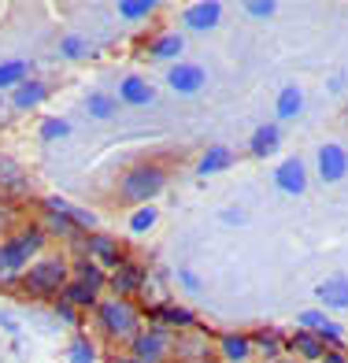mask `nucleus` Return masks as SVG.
Here are the masks:
<instances>
[{"label": "nucleus", "instance_id": "f8f14e48", "mask_svg": "<svg viewBox=\"0 0 348 363\" xmlns=\"http://www.w3.org/2000/svg\"><path fill=\"white\" fill-rule=\"evenodd\" d=\"M26 189H30V182H26L23 167L11 156L0 152V201H4V196H23Z\"/></svg>", "mask_w": 348, "mask_h": 363}, {"label": "nucleus", "instance_id": "1a4fd4ad", "mask_svg": "<svg viewBox=\"0 0 348 363\" xmlns=\"http://www.w3.org/2000/svg\"><path fill=\"white\" fill-rule=\"evenodd\" d=\"M82 249L93 252V259H96V263H104V267H111V271L126 259V256H123V249H119V241L108 238V234H96V230H93V234H86Z\"/></svg>", "mask_w": 348, "mask_h": 363}, {"label": "nucleus", "instance_id": "393cba45", "mask_svg": "<svg viewBox=\"0 0 348 363\" xmlns=\"http://www.w3.org/2000/svg\"><path fill=\"white\" fill-rule=\"evenodd\" d=\"M248 352H252V341H248V337H241V334H226L223 337V356L226 359L241 363V359H248Z\"/></svg>", "mask_w": 348, "mask_h": 363}, {"label": "nucleus", "instance_id": "7ed1b4c3", "mask_svg": "<svg viewBox=\"0 0 348 363\" xmlns=\"http://www.w3.org/2000/svg\"><path fill=\"white\" fill-rule=\"evenodd\" d=\"M96 315H101V326L108 330L111 337H119V341H134V337L141 334V315H137V308L126 304L123 296L96 304Z\"/></svg>", "mask_w": 348, "mask_h": 363}, {"label": "nucleus", "instance_id": "e433bc0d", "mask_svg": "<svg viewBox=\"0 0 348 363\" xmlns=\"http://www.w3.org/2000/svg\"><path fill=\"white\" fill-rule=\"evenodd\" d=\"M223 219H226L230 226H237V223L245 219V211H241V208H226V211H223Z\"/></svg>", "mask_w": 348, "mask_h": 363}, {"label": "nucleus", "instance_id": "79ce46f5", "mask_svg": "<svg viewBox=\"0 0 348 363\" xmlns=\"http://www.w3.org/2000/svg\"><path fill=\"white\" fill-rule=\"evenodd\" d=\"M274 363H289V359H274Z\"/></svg>", "mask_w": 348, "mask_h": 363}, {"label": "nucleus", "instance_id": "9d476101", "mask_svg": "<svg viewBox=\"0 0 348 363\" xmlns=\"http://www.w3.org/2000/svg\"><path fill=\"white\" fill-rule=\"evenodd\" d=\"M274 182H278V189L286 193V196H301L308 189V174H304V163L301 160H281L278 163V171H274Z\"/></svg>", "mask_w": 348, "mask_h": 363}, {"label": "nucleus", "instance_id": "c9c22d12", "mask_svg": "<svg viewBox=\"0 0 348 363\" xmlns=\"http://www.w3.org/2000/svg\"><path fill=\"white\" fill-rule=\"evenodd\" d=\"M178 278H181V286H186V289H193V293L201 289V278H196L193 271H178Z\"/></svg>", "mask_w": 348, "mask_h": 363}, {"label": "nucleus", "instance_id": "4468645a", "mask_svg": "<svg viewBox=\"0 0 348 363\" xmlns=\"http://www.w3.org/2000/svg\"><path fill=\"white\" fill-rule=\"evenodd\" d=\"M219 19H223V4H193V8H186V15H181V23H186L189 30H211V26H219Z\"/></svg>", "mask_w": 348, "mask_h": 363}, {"label": "nucleus", "instance_id": "20e7f679", "mask_svg": "<svg viewBox=\"0 0 348 363\" xmlns=\"http://www.w3.org/2000/svg\"><path fill=\"white\" fill-rule=\"evenodd\" d=\"M41 245H45V230L41 226H26L23 234H15V238H8L4 245H0V267L11 271V274L26 271L30 256H34Z\"/></svg>", "mask_w": 348, "mask_h": 363}, {"label": "nucleus", "instance_id": "39448f33", "mask_svg": "<svg viewBox=\"0 0 348 363\" xmlns=\"http://www.w3.org/2000/svg\"><path fill=\"white\" fill-rule=\"evenodd\" d=\"M167 352H171V334L163 326H152V330H141L134 337V352L130 356L141 359V363H163Z\"/></svg>", "mask_w": 348, "mask_h": 363}, {"label": "nucleus", "instance_id": "f3484780", "mask_svg": "<svg viewBox=\"0 0 348 363\" xmlns=\"http://www.w3.org/2000/svg\"><path fill=\"white\" fill-rule=\"evenodd\" d=\"M319 296L326 301V308H334V311H344V308H348V278H344V274H334V278H326V282L319 286Z\"/></svg>", "mask_w": 348, "mask_h": 363}, {"label": "nucleus", "instance_id": "412c9836", "mask_svg": "<svg viewBox=\"0 0 348 363\" xmlns=\"http://www.w3.org/2000/svg\"><path fill=\"white\" fill-rule=\"evenodd\" d=\"M26 78H30V63H26V60L0 63V89H19Z\"/></svg>", "mask_w": 348, "mask_h": 363}, {"label": "nucleus", "instance_id": "aec40b11", "mask_svg": "<svg viewBox=\"0 0 348 363\" xmlns=\"http://www.w3.org/2000/svg\"><path fill=\"white\" fill-rule=\"evenodd\" d=\"M274 111H278V119H296V115L304 111V93L296 89V86H286V89L278 93Z\"/></svg>", "mask_w": 348, "mask_h": 363}, {"label": "nucleus", "instance_id": "ddd939ff", "mask_svg": "<svg viewBox=\"0 0 348 363\" xmlns=\"http://www.w3.org/2000/svg\"><path fill=\"white\" fill-rule=\"evenodd\" d=\"M119 101H123V104H134V108H148V104L156 101V89L148 86L141 74H126V78L119 82Z\"/></svg>", "mask_w": 348, "mask_h": 363}, {"label": "nucleus", "instance_id": "6ab92c4d", "mask_svg": "<svg viewBox=\"0 0 348 363\" xmlns=\"http://www.w3.org/2000/svg\"><path fill=\"white\" fill-rule=\"evenodd\" d=\"M96 293H101V289H93L89 282H82V278H71V282L63 286V301L74 304V308H96Z\"/></svg>", "mask_w": 348, "mask_h": 363}, {"label": "nucleus", "instance_id": "dca6fc26", "mask_svg": "<svg viewBox=\"0 0 348 363\" xmlns=\"http://www.w3.org/2000/svg\"><path fill=\"white\" fill-rule=\"evenodd\" d=\"M230 163H234V152H230L226 145H211L208 152L201 156V163H196V174L201 178H208V174H219V171H226Z\"/></svg>", "mask_w": 348, "mask_h": 363}, {"label": "nucleus", "instance_id": "a211bd4d", "mask_svg": "<svg viewBox=\"0 0 348 363\" xmlns=\"http://www.w3.org/2000/svg\"><path fill=\"white\" fill-rule=\"evenodd\" d=\"M278 145H281V130L278 126H259L256 134H252V141H248V148H252V156H274L278 152Z\"/></svg>", "mask_w": 348, "mask_h": 363}, {"label": "nucleus", "instance_id": "4be33fe9", "mask_svg": "<svg viewBox=\"0 0 348 363\" xmlns=\"http://www.w3.org/2000/svg\"><path fill=\"white\" fill-rule=\"evenodd\" d=\"M289 345H293V349L301 352L304 359H322V356H326V341H322L319 334H311V330H301V334H296Z\"/></svg>", "mask_w": 348, "mask_h": 363}, {"label": "nucleus", "instance_id": "c85d7f7f", "mask_svg": "<svg viewBox=\"0 0 348 363\" xmlns=\"http://www.w3.org/2000/svg\"><path fill=\"white\" fill-rule=\"evenodd\" d=\"M67 134H71V123L67 119H56V115H52V119L41 123V141H63Z\"/></svg>", "mask_w": 348, "mask_h": 363}, {"label": "nucleus", "instance_id": "423d86ee", "mask_svg": "<svg viewBox=\"0 0 348 363\" xmlns=\"http://www.w3.org/2000/svg\"><path fill=\"white\" fill-rule=\"evenodd\" d=\"M167 86L174 93L193 96V93H201L208 86V71L201 67V63H174V67L167 71Z\"/></svg>", "mask_w": 348, "mask_h": 363}, {"label": "nucleus", "instance_id": "cd10ccee", "mask_svg": "<svg viewBox=\"0 0 348 363\" xmlns=\"http://www.w3.org/2000/svg\"><path fill=\"white\" fill-rule=\"evenodd\" d=\"M86 108H89L93 119H111V115L119 111V104H115L111 96H104V93H93L89 101H86Z\"/></svg>", "mask_w": 348, "mask_h": 363}, {"label": "nucleus", "instance_id": "7c9ffc66", "mask_svg": "<svg viewBox=\"0 0 348 363\" xmlns=\"http://www.w3.org/2000/svg\"><path fill=\"white\" fill-rule=\"evenodd\" d=\"M71 363H96V352L86 337H74L71 341Z\"/></svg>", "mask_w": 348, "mask_h": 363}, {"label": "nucleus", "instance_id": "f704fd0d", "mask_svg": "<svg viewBox=\"0 0 348 363\" xmlns=\"http://www.w3.org/2000/svg\"><path fill=\"white\" fill-rule=\"evenodd\" d=\"M56 315H60L63 323H71V326H74V323H78V308L67 304V301H60V304H56Z\"/></svg>", "mask_w": 348, "mask_h": 363}, {"label": "nucleus", "instance_id": "2eb2a0df", "mask_svg": "<svg viewBox=\"0 0 348 363\" xmlns=\"http://www.w3.org/2000/svg\"><path fill=\"white\" fill-rule=\"evenodd\" d=\"M45 96H48V82H41V78H26L23 86L11 93V104L19 108V111H30V108H38Z\"/></svg>", "mask_w": 348, "mask_h": 363}, {"label": "nucleus", "instance_id": "9b49d317", "mask_svg": "<svg viewBox=\"0 0 348 363\" xmlns=\"http://www.w3.org/2000/svg\"><path fill=\"white\" fill-rule=\"evenodd\" d=\"M344 174H348V152L334 141L322 145L319 148V178L322 182H341Z\"/></svg>", "mask_w": 348, "mask_h": 363}, {"label": "nucleus", "instance_id": "a19ab883", "mask_svg": "<svg viewBox=\"0 0 348 363\" xmlns=\"http://www.w3.org/2000/svg\"><path fill=\"white\" fill-rule=\"evenodd\" d=\"M111 363H141V359H134V356H111Z\"/></svg>", "mask_w": 348, "mask_h": 363}, {"label": "nucleus", "instance_id": "58836bf2", "mask_svg": "<svg viewBox=\"0 0 348 363\" xmlns=\"http://www.w3.org/2000/svg\"><path fill=\"white\" fill-rule=\"evenodd\" d=\"M322 363H348V359H344L341 352H326V356H322Z\"/></svg>", "mask_w": 348, "mask_h": 363}, {"label": "nucleus", "instance_id": "bb28decb", "mask_svg": "<svg viewBox=\"0 0 348 363\" xmlns=\"http://www.w3.org/2000/svg\"><path fill=\"white\" fill-rule=\"evenodd\" d=\"M156 223H159V211H156L152 204H145V208L134 211V219H130V230H134V234H148V230H152Z\"/></svg>", "mask_w": 348, "mask_h": 363}, {"label": "nucleus", "instance_id": "c756f323", "mask_svg": "<svg viewBox=\"0 0 348 363\" xmlns=\"http://www.w3.org/2000/svg\"><path fill=\"white\" fill-rule=\"evenodd\" d=\"M74 271H78V278H82V282H89L93 289H101V286L108 282V278H104V271L96 267L93 259H78V267H74Z\"/></svg>", "mask_w": 348, "mask_h": 363}, {"label": "nucleus", "instance_id": "b1692460", "mask_svg": "<svg viewBox=\"0 0 348 363\" xmlns=\"http://www.w3.org/2000/svg\"><path fill=\"white\" fill-rule=\"evenodd\" d=\"M181 48H186V41H181L178 34H163V38L152 41L148 56H156V60H178V56H181Z\"/></svg>", "mask_w": 348, "mask_h": 363}, {"label": "nucleus", "instance_id": "ea45409f", "mask_svg": "<svg viewBox=\"0 0 348 363\" xmlns=\"http://www.w3.org/2000/svg\"><path fill=\"white\" fill-rule=\"evenodd\" d=\"M8 219H11V208H8V204H4V201H0V226H4V223H8Z\"/></svg>", "mask_w": 348, "mask_h": 363}, {"label": "nucleus", "instance_id": "4c0bfd02", "mask_svg": "<svg viewBox=\"0 0 348 363\" xmlns=\"http://www.w3.org/2000/svg\"><path fill=\"white\" fill-rule=\"evenodd\" d=\"M259 345L267 349V356H274V352H278V337H267V334H263V337H259Z\"/></svg>", "mask_w": 348, "mask_h": 363}, {"label": "nucleus", "instance_id": "2f4dec72", "mask_svg": "<svg viewBox=\"0 0 348 363\" xmlns=\"http://www.w3.org/2000/svg\"><path fill=\"white\" fill-rule=\"evenodd\" d=\"M60 52L67 56V60H82V56H89V45L71 34V38H63V41H60Z\"/></svg>", "mask_w": 348, "mask_h": 363}, {"label": "nucleus", "instance_id": "f03ea898", "mask_svg": "<svg viewBox=\"0 0 348 363\" xmlns=\"http://www.w3.org/2000/svg\"><path fill=\"white\" fill-rule=\"evenodd\" d=\"M163 189H167V171L156 167V163H137L123 174V196L134 204H148Z\"/></svg>", "mask_w": 348, "mask_h": 363}, {"label": "nucleus", "instance_id": "72a5a7b5", "mask_svg": "<svg viewBox=\"0 0 348 363\" xmlns=\"http://www.w3.org/2000/svg\"><path fill=\"white\" fill-rule=\"evenodd\" d=\"M245 11L252 15V19H271L274 4H271V0H252V4H245Z\"/></svg>", "mask_w": 348, "mask_h": 363}, {"label": "nucleus", "instance_id": "6e6552de", "mask_svg": "<svg viewBox=\"0 0 348 363\" xmlns=\"http://www.w3.org/2000/svg\"><path fill=\"white\" fill-rule=\"evenodd\" d=\"M145 267L141 263H134V259H123L119 267H115L111 274H108V286L119 293V296H126V293H137V289H145Z\"/></svg>", "mask_w": 348, "mask_h": 363}, {"label": "nucleus", "instance_id": "5701e85b", "mask_svg": "<svg viewBox=\"0 0 348 363\" xmlns=\"http://www.w3.org/2000/svg\"><path fill=\"white\" fill-rule=\"evenodd\" d=\"M301 323H304L308 330H315L322 341H326V337H330V341H341V326H334V323L322 315V311H301Z\"/></svg>", "mask_w": 348, "mask_h": 363}, {"label": "nucleus", "instance_id": "473e14b6", "mask_svg": "<svg viewBox=\"0 0 348 363\" xmlns=\"http://www.w3.org/2000/svg\"><path fill=\"white\" fill-rule=\"evenodd\" d=\"M163 323H171V326H193V311L186 308H163Z\"/></svg>", "mask_w": 348, "mask_h": 363}, {"label": "nucleus", "instance_id": "f257e3e1", "mask_svg": "<svg viewBox=\"0 0 348 363\" xmlns=\"http://www.w3.org/2000/svg\"><path fill=\"white\" fill-rule=\"evenodd\" d=\"M23 282H26V293H34V296H56V293H63V286L71 282V267H67V259L48 256V259L30 263Z\"/></svg>", "mask_w": 348, "mask_h": 363}, {"label": "nucleus", "instance_id": "0eeeda50", "mask_svg": "<svg viewBox=\"0 0 348 363\" xmlns=\"http://www.w3.org/2000/svg\"><path fill=\"white\" fill-rule=\"evenodd\" d=\"M45 211H48V216H56V219H63V223L74 226V230H86V234H93V230H96V216H93V211L78 208L71 201H60V196L45 201Z\"/></svg>", "mask_w": 348, "mask_h": 363}, {"label": "nucleus", "instance_id": "a878e982", "mask_svg": "<svg viewBox=\"0 0 348 363\" xmlns=\"http://www.w3.org/2000/svg\"><path fill=\"white\" fill-rule=\"evenodd\" d=\"M156 11V0H119V15L123 19H145V15H152Z\"/></svg>", "mask_w": 348, "mask_h": 363}]
</instances>
